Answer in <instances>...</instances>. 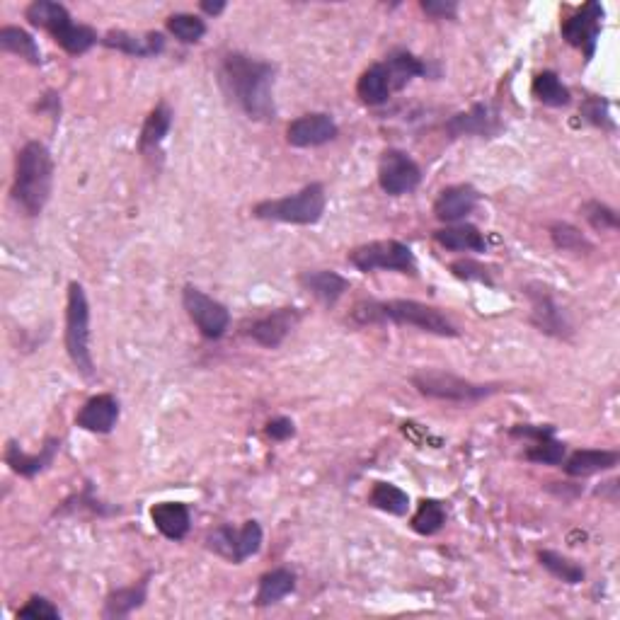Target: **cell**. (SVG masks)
<instances>
[{
    "label": "cell",
    "mask_w": 620,
    "mask_h": 620,
    "mask_svg": "<svg viewBox=\"0 0 620 620\" xmlns=\"http://www.w3.org/2000/svg\"><path fill=\"white\" fill-rule=\"evenodd\" d=\"M199 8H202V13H206V15L218 17V15L223 13V10H226V3H223V0H216V3H209V0H202V3H199Z\"/></svg>",
    "instance_id": "cell-45"
},
{
    "label": "cell",
    "mask_w": 620,
    "mask_h": 620,
    "mask_svg": "<svg viewBox=\"0 0 620 620\" xmlns=\"http://www.w3.org/2000/svg\"><path fill=\"white\" fill-rule=\"evenodd\" d=\"M526 296L531 301V323L545 332V335L558 337V340H570L572 325L567 323L565 313H562L553 294L543 284H528Z\"/></svg>",
    "instance_id": "cell-13"
},
{
    "label": "cell",
    "mask_w": 620,
    "mask_h": 620,
    "mask_svg": "<svg viewBox=\"0 0 620 620\" xmlns=\"http://www.w3.org/2000/svg\"><path fill=\"white\" fill-rule=\"evenodd\" d=\"M151 519L155 528L163 533L168 541H185L189 526H192V516H189L187 504L182 502H160L151 509Z\"/></svg>",
    "instance_id": "cell-22"
},
{
    "label": "cell",
    "mask_w": 620,
    "mask_h": 620,
    "mask_svg": "<svg viewBox=\"0 0 620 620\" xmlns=\"http://www.w3.org/2000/svg\"><path fill=\"white\" fill-rule=\"evenodd\" d=\"M371 507L381 509V512L393 514V516H405L410 512V497L400 487L390 485V482H376L369 495Z\"/></svg>",
    "instance_id": "cell-33"
},
{
    "label": "cell",
    "mask_w": 620,
    "mask_h": 620,
    "mask_svg": "<svg viewBox=\"0 0 620 620\" xmlns=\"http://www.w3.org/2000/svg\"><path fill=\"white\" fill-rule=\"evenodd\" d=\"M15 616L17 618H30V620H59L61 611L54 604H51L49 599H44V596H32V599L27 601L25 606L17 608Z\"/></svg>",
    "instance_id": "cell-40"
},
{
    "label": "cell",
    "mask_w": 620,
    "mask_h": 620,
    "mask_svg": "<svg viewBox=\"0 0 620 620\" xmlns=\"http://www.w3.org/2000/svg\"><path fill=\"white\" fill-rule=\"evenodd\" d=\"M412 386H415L424 398L444 400V403H480V400L490 398L502 390L499 383H473L465 378L456 376L449 371L424 369L412 376Z\"/></svg>",
    "instance_id": "cell-7"
},
{
    "label": "cell",
    "mask_w": 620,
    "mask_h": 620,
    "mask_svg": "<svg viewBox=\"0 0 620 620\" xmlns=\"http://www.w3.org/2000/svg\"><path fill=\"white\" fill-rule=\"evenodd\" d=\"M422 182V168L410 158L405 151L398 148H388L381 155V165H378V185L390 197H403V194L415 192Z\"/></svg>",
    "instance_id": "cell-12"
},
{
    "label": "cell",
    "mask_w": 620,
    "mask_h": 620,
    "mask_svg": "<svg viewBox=\"0 0 620 620\" xmlns=\"http://www.w3.org/2000/svg\"><path fill=\"white\" fill-rule=\"evenodd\" d=\"M422 10L434 20H456L458 3L456 0H422Z\"/></svg>",
    "instance_id": "cell-43"
},
{
    "label": "cell",
    "mask_w": 620,
    "mask_h": 620,
    "mask_svg": "<svg viewBox=\"0 0 620 620\" xmlns=\"http://www.w3.org/2000/svg\"><path fill=\"white\" fill-rule=\"evenodd\" d=\"M352 320L357 325H400L415 327L419 332L436 337H458L461 330L439 308L427 303L410 301V298H393V301H361L352 310Z\"/></svg>",
    "instance_id": "cell-2"
},
{
    "label": "cell",
    "mask_w": 620,
    "mask_h": 620,
    "mask_svg": "<svg viewBox=\"0 0 620 620\" xmlns=\"http://www.w3.org/2000/svg\"><path fill=\"white\" fill-rule=\"evenodd\" d=\"M0 49L20 56V59L32 63V66H42V49H39L37 39L27 30H22V27H3L0 30Z\"/></svg>",
    "instance_id": "cell-30"
},
{
    "label": "cell",
    "mask_w": 620,
    "mask_h": 620,
    "mask_svg": "<svg viewBox=\"0 0 620 620\" xmlns=\"http://www.w3.org/2000/svg\"><path fill=\"white\" fill-rule=\"evenodd\" d=\"M148 599V577H143L141 582L131 584V587L117 589L107 596L105 601V611L102 616L105 618H126L146 604Z\"/></svg>",
    "instance_id": "cell-28"
},
{
    "label": "cell",
    "mask_w": 620,
    "mask_h": 620,
    "mask_svg": "<svg viewBox=\"0 0 620 620\" xmlns=\"http://www.w3.org/2000/svg\"><path fill=\"white\" fill-rule=\"evenodd\" d=\"M533 97L545 107H567L572 102V93L555 71H543L533 78Z\"/></svg>",
    "instance_id": "cell-31"
},
{
    "label": "cell",
    "mask_w": 620,
    "mask_h": 620,
    "mask_svg": "<svg viewBox=\"0 0 620 620\" xmlns=\"http://www.w3.org/2000/svg\"><path fill=\"white\" fill-rule=\"evenodd\" d=\"M582 214L589 221V226L599 233H613L618 231V214L616 209L604 202H587L582 206Z\"/></svg>",
    "instance_id": "cell-38"
},
{
    "label": "cell",
    "mask_w": 620,
    "mask_h": 620,
    "mask_svg": "<svg viewBox=\"0 0 620 620\" xmlns=\"http://www.w3.org/2000/svg\"><path fill=\"white\" fill-rule=\"evenodd\" d=\"M446 519H449V514H446L439 499H422L415 516L410 519V526L419 536H436L446 526Z\"/></svg>",
    "instance_id": "cell-32"
},
{
    "label": "cell",
    "mask_w": 620,
    "mask_h": 620,
    "mask_svg": "<svg viewBox=\"0 0 620 620\" xmlns=\"http://www.w3.org/2000/svg\"><path fill=\"white\" fill-rule=\"evenodd\" d=\"M601 20H604V5L591 3L582 5L579 10H574V15L567 17L560 25L562 39L574 49H579L584 54V59L591 61L599 47L601 37Z\"/></svg>",
    "instance_id": "cell-11"
},
{
    "label": "cell",
    "mask_w": 620,
    "mask_h": 620,
    "mask_svg": "<svg viewBox=\"0 0 620 620\" xmlns=\"http://www.w3.org/2000/svg\"><path fill=\"white\" fill-rule=\"evenodd\" d=\"M478 199L480 194L473 185L446 187L444 192L439 194V199L434 202V216L439 218L441 223H446V226H451V223H463L465 218L475 211Z\"/></svg>",
    "instance_id": "cell-18"
},
{
    "label": "cell",
    "mask_w": 620,
    "mask_h": 620,
    "mask_svg": "<svg viewBox=\"0 0 620 620\" xmlns=\"http://www.w3.org/2000/svg\"><path fill=\"white\" fill-rule=\"evenodd\" d=\"M451 274L456 279H463V281H480V284H487V286L495 284L490 269H487L485 264H480L475 260H456L451 264Z\"/></svg>",
    "instance_id": "cell-41"
},
{
    "label": "cell",
    "mask_w": 620,
    "mask_h": 620,
    "mask_svg": "<svg viewBox=\"0 0 620 620\" xmlns=\"http://www.w3.org/2000/svg\"><path fill=\"white\" fill-rule=\"evenodd\" d=\"M172 117H175V114H172L168 102H160V105H155L151 109V114H148L146 122H143V129L139 136L141 153H151L165 141V136H168L172 129Z\"/></svg>",
    "instance_id": "cell-29"
},
{
    "label": "cell",
    "mask_w": 620,
    "mask_h": 620,
    "mask_svg": "<svg viewBox=\"0 0 620 620\" xmlns=\"http://www.w3.org/2000/svg\"><path fill=\"white\" fill-rule=\"evenodd\" d=\"M579 114H582L584 122H589L591 126H599V129H604V131L616 129V124H613V117H611V105H608L604 97L589 95L587 100L582 102V107H579Z\"/></svg>",
    "instance_id": "cell-39"
},
{
    "label": "cell",
    "mask_w": 620,
    "mask_h": 620,
    "mask_svg": "<svg viewBox=\"0 0 620 620\" xmlns=\"http://www.w3.org/2000/svg\"><path fill=\"white\" fill-rule=\"evenodd\" d=\"M298 320H301V310L298 308H277L272 310V313L262 315V318L252 320L248 325V335L252 337V342H257L260 347L277 349L284 344L286 337L294 332Z\"/></svg>",
    "instance_id": "cell-16"
},
{
    "label": "cell",
    "mask_w": 620,
    "mask_h": 620,
    "mask_svg": "<svg viewBox=\"0 0 620 620\" xmlns=\"http://www.w3.org/2000/svg\"><path fill=\"white\" fill-rule=\"evenodd\" d=\"M550 240H553L555 248L562 252H572V255H589V252H594L591 240L579 228H574L572 223H553L550 226Z\"/></svg>",
    "instance_id": "cell-34"
},
{
    "label": "cell",
    "mask_w": 620,
    "mask_h": 620,
    "mask_svg": "<svg viewBox=\"0 0 620 620\" xmlns=\"http://www.w3.org/2000/svg\"><path fill=\"white\" fill-rule=\"evenodd\" d=\"M509 434L514 439H531V441H543L555 436L553 424H516V427L509 429Z\"/></svg>",
    "instance_id": "cell-42"
},
{
    "label": "cell",
    "mask_w": 620,
    "mask_h": 620,
    "mask_svg": "<svg viewBox=\"0 0 620 620\" xmlns=\"http://www.w3.org/2000/svg\"><path fill=\"white\" fill-rule=\"evenodd\" d=\"M446 134L451 139H461V136H480V139H492L502 131V122L495 107L485 105V102H475L468 112H458L446 122Z\"/></svg>",
    "instance_id": "cell-15"
},
{
    "label": "cell",
    "mask_w": 620,
    "mask_h": 620,
    "mask_svg": "<svg viewBox=\"0 0 620 620\" xmlns=\"http://www.w3.org/2000/svg\"><path fill=\"white\" fill-rule=\"evenodd\" d=\"M327 194L320 182H310L301 192L281 199H264L252 209V216L260 221L294 223V226H315L325 216Z\"/></svg>",
    "instance_id": "cell-5"
},
{
    "label": "cell",
    "mask_w": 620,
    "mask_h": 620,
    "mask_svg": "<svg viewBox=\"0 0 620 620\" xmlns=\"http://www.w3.org/2000/svg\"><path fill=\"white\" fill-rule=\"evenodd\" d=\"M383 66H386L393 90H403L410 80L422 78L429 73L427 63H424L422 59H417L412 51H405V49L390 51V54L386 56V61H383Z\"/></svg>",
    "instance_id": "cell-25"
},
{
    "label": "cell",
    "mask_w": 620,
    "mask_h": 620,
    "mask_svg": "<svg viewBox=\"0 0 620 620\" xmlns=\"http://www.w3.org/2000/svg\"><path fill=\"white\" fill-rule=\"evenodd\" d=\"M182 306H185L189 320L197 325L206 340H221L226 330L231 327V313L216 298L206 296L204 291L194 289V286H185L182 291Z\"/></svg>",
    "instance_id": "cell-10"
},
{
    "label": "cell",
    "mask_w": 620,
    "mask_h": 620,
    "mask_svg": "<svg viewBox=\"0 0 620 620\" xmlns=\"http://www.w3.org/2000/svg\"><path fill=\"white\" fill-rule=\"evenodd\" d=\"M538 562L548 570L553 577H558L560 582L565 584H582L584 577H587V572H584L582 565H577V562L565 558V555L555 553V550H541L538 553Z\"/></svg>",
    "instance_id": "cell-35"
},
{
    "label": "cell",
    "mask_w": 620,
    "mask_h": 620,
    "mask_svg": "<svg viewBox=\"0 0 620 620\" xmlns=\"http://www.w3.org/2000/svg\"><path fill=\"white\" fill-rule=\"evenodd\" d=\"M357 93L364 105H369V107L386 105L390 93H393V85H390V76H388L386 66H383V61L373 63V66H369L364 73H361V78L357 83Z\"/></svg>",
    "instance_id": "cell-27"
},
{
    "label": "cell",
    "mask_w": 620,
    "mask_h": 620,
    "mask_svg": "<svg viewBox=\"0 0 620 620\" xmlns=\"http://www.w3.org/2000/svg\"><path fill=\"white\" fill-rule=\"evenodd\" d=\"M262 543L264 533L257 521H245L240 528L218 526L206 536V548L216 553L218 558L233 562V565H243L252 555L260 553Z\"/></svg>",
    "instance_id": "cell-9"
},
{
    "label": "cell",
    "mask_w": 620,
    "mask_h": 620,
    "mask_svg": "<svg viewBox=\"0 0 620 620\" xmlns=\"http://www.w3.org/2000/svg\"><path fill=\"white\" fill-rule=\"evenodd\" d=\"M620 461L618 451H606V449H582L574 451L570 458L562 461V468L570 478H589V475L604 473V470L616 468Z\"/></svg>",
    "instance_id": "cell-23"
},
{
    "label": "cell",
    "mask_w": 620,
    "mask_h": 620,
    "mask_svg": "<svg viewBox=\"0 0 620 620\" xmlns=\"http://www.w3.org/2000/svg\"><path fill=\"white\" fill-rule=\"evenodd\" d=\"M66 352L78 373H83L85 378L95 376V359L93 349H90V303L83 284H78V281L68 284Z\"/></svg>",
    "instance_id": "cell-6"
},
{
    "label": "cell",
    "mask_w": 620,
    "mask_h": 620,
    "mask_svg": "<svg viewBox=\"0 0 620 620\" xmlns=\"http://www.w3.org/2000/svg\"><path fill=\"white\" fill-rule=\"evenodd\" d=\"M301 286L306 291H310L315 298H318L323 306H335L340 298L349 291V279H344L342 274L332 272V269H315V272H303Z\"/></svg>",
    "instance_id": "cell-21"
},
{
    "label": "cell",
    "mask_w": 620,
    "mask_h": 620,
    "mask_svg": "<svg viewBox=\"0 0 620 620\" xmlns=\"http://www.w3.org/2000/svg\"><path fill=\"white\" fill-rule=\"evenodd\" d=\"M434 240L446 250L456 252H485L487 238L473 223H451V226L434 231Z\"/></svg>",
    "instance_id": "cell-24"
},
{
    "label": "cell",
    "mask_w": 620,
    "mask_h": 620,
    "mask_svg": "<svg viewBox=\"0 0 620 620\" xmlns=\"http://www.w3.org/2000/svg\"><path fill=\"white\" fill-rule=\"evenodd\" d=\"M264 432H267V436L272 441H289L291 436H296V424L291 422L289 417H274V419H269Z\"/></svg>",
    "instance_id": "cell-44"
},
{
    "label": "cell",
    "mask_w": 620,
    "mask_h": 620,
    "mask_svg": "<svg viewBox=\"0 0 620 620\" xmlns=\"http://www.w3.org/2000/svg\"><path fill=\"white\" fill-rule=\"evenodd\" d=\"M340 134V126L325 112L303 114L286 126V141L294 148H315L335 141Z\"/></svg>",
    "instance_id": "cell-14"
},
{
    "label": "cell",
    "mask_w": 620,
    "mask_h": 620,
    "mask_svg": "<svg viewBox=\"0 0 620 620\" xmlns=\"http://www.w3.org/2000/svg\"><path fill=\"white\" fill-rule=\"evenodd\" d=\"M274 76L277 68L269 61L252 59L248 54H226L218 66V83L228 100L243 109L245 117L255 122H274Z\"/></svg>",
    "instance_id": "cell-1"
},
{
    "label": "cell",
    "mask_w": 620,
    "mask_h": 620,
    "mask_svg": "<svg viewBox=\"0 0 620 620\" xmlns=\"http://www.w3.org/2000/svg\"><path fill=\"white\" fill-rule=\"evenodd\" d=\"M119 422V400L114 395H93L76 415V424L85 432L109 434Z\"/></svg>",
    "instance_id": "cell-19"
},
{
    "label": "cell",
    "mask_w": 620,
    "mask_h": 620,
    "mask_svg": "<svg viewBox=\"0 0 620 620\" xmlns=\"http://www.w3.org/2000/svg\"><path fill=\"white\" fill-rule=\"evenodd\" d=\"M54 189V158L42 141H27L15 160L13 199L27 216H39Z\"/></svg>",
    "instance_id": "cell-3"
},
{
    "label": "cell",
    "mask_w": 620,
    "mask_h": 620,
    "mask_svg": "<svg viewBox=\"0 0 620 620\" xmlns=\"http://www.w3.org/2000/svg\"><path fill=\"white\" fill-rule=\"evenodd\" d=\"M349 264L359 272H400V274H417V260L412 250L400 240H373V243L359 245L347 255Z\"/></svg>",
    "instance_id": "cell-8"
},
{
    "label": "cell",
    "mask_w": 620,
    "mask_h": 620,
    "mask_svg": "<svg viewBox=\"0 0 620 620\" xmlns=\"http://www.w3.org/2000/svg\"><path fill=\"white\" fill-rule=\"evenodd\" d=\"M102 44L107 49L122 51L126 56H136V59H151L165 51V37L160 32H126V30H112L102 37Z\"/></svg>",
    "instance_id": "cell-17"
},
{
    "label": "cell",
    "mask_w": 620,
    "mask_h": 620,
    "mask_svg": "<svg viewBox=\"0 0 620 620\" xmlns=\"http://www.w3.org/2000/svg\"><path fill=\"white\" fill-rule=\"evenodd\" d=\"M59 449L61 439H54V436H49V439L44 441L42 451L32 453V456L22 451L17 441H8V446H5V463H8L17 475H22V478H34V475H39L42 470H47L49 465L54 463Z\"/></svg>",
    "instance_id": "cell-20"
},
{
    "label": "cell",
    "mask_w": 620,
    "mask_h": 620,
    "mask_svg": "<svg viewBox=\"0 0 620 620\" xmlns=\"http://www.w3.org/2000/svg\"><path fill=\"white\" fill-rule=\"evenodd\" d=\"M25 17L30 25L47 30L54 42L71 56L88 54L97 42H102L93 27L80 25L68 13L66 5L54 3V0H34L32 5H27Z\"/></svg>",
    "instance_id": "cell-4"
},
{
    "label": "cell",
    "mask_w": 620,
    "mask_h": 620,
    "mask_svg": "<svg viewBox=\"0 0 620 620\" xmlns=\"http://www.w3.org/2000/svg\"><path fill=\"white\" fill-rule=\"evenodd\" d=\"M294 591H296V574L286 570V567H277V570L264 572L260 577L255 604L260 608L279 604L281 599H286V596L294 594Z\"/></svg>",
    "instance_id": "cell-26"
},
{
    "label": "cell",
    "mask_w": 620,
    "mask_h": 620,
    "mask_svg": "<svg viewBox=\"0 0 620 620\" xmlns=\"http://www.w3.org/2000/svg\"><path fill=\"white\" fill-rule=\"evenodd\" d=\"M168 32L177 42L182 44H197L202 42V37L206 34V22L202 17L192 15V13H175L168 17Z\"/></svg>",
    "instance_id": "cell-36"
},
{
    "label": "cell",
    "mask_w": 620,
    "mask_h": 620,
    "mask_svg": "<svg viewBox=\"0 0 620 620\" xmlns=\"http://www.w3.org/2000/svg\"><path fill=\"white\" fill-rule=\"evenodd\" d=\"M565 458H567V446L555 439V436L543 441H533V446H528L526 449V461L538 465H562Z\"/></svg>",
    "instance_id": "cell-37"
}]
</instances>
